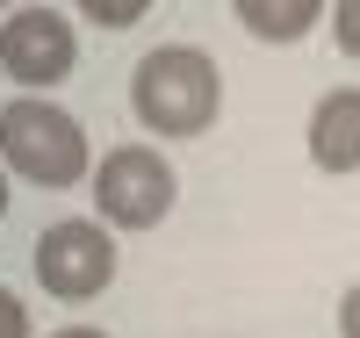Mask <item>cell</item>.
<instances>
[{"label": "cell", "mask_w": 360, "mask_h": 338, "mask_svg": "<svg viewBox=\"0 0 360 338\" xmlns=\"http://www.w3.org/2000/svg\"><path fill=\"white\" fill-rule=\"evenodd\" d=\"M0 159L37 188H79L86 180V130L44 94H22L0 108Z\"/></svg>", "instance_id": "cell-2"}, {"label": "cell", "mask_w": 360, "mask_h": 338, "mask_svg": "<svg viewBox=\"0 0 360 338\" xmlns=\"http://www.w3.org/2000/svg\"><path fill=\"white\" fill-rule=\"evenodd\" d=\"M0 338H29V302L15 288H0Z\"/></svg>", "instance_id": "cell-10"}, {"label": "cell", "mask_w": 360, "mask_h": 338, "mask_svg": "<svg viewBox=\"0 0 360 338\" xmlns=\"http://www.w3.org/2000/svg\"><path fill=\"white\" fill-rule=\"evenodd\" d=\"M79 15L101 22V29H130V22L152 15V0H79Z\"/></svg>", "instance_id": "cell-8"}, {"label": "cell", "mask_w": 360, "mask_h": 338, "mask_svg": "<svg viewBox=\"0 0 360 338\" xmlns=\"http://www.w3.org/2000/svg\"><path fill=\"white\" fill-rule=\"evenodd\" d=\"M231 8L259 44H303L324 22V0H231Z\"/></svg>", "instance_id": "cell-7"}, {"label": "cell", "mask_w": 360, "mask_h": 338, "mask_svg": "<svg viewBox=\"0 0 360 338\" xmlns=\"http://www.w3.org/2000/svg\"><path fill=\"white\" fill-rule=\"evenodd\" d=\"M51 338H108V331H94V324H65V331H51Z\"/></svg>", "instance_id": "cell-12"}, {"label": "cell", "mask_w": 360, "mask_h": 338, "mask_svg": "<svg viewBox=\"0 0 360 338\" xmlns=\"http://www.w3.org/2000/svg\"><path fill=\"white\" fill-rule=\"evenodd\" d=\"M332 37L346 58H360V0H332Z\"/></svg>", "instance_id": "cell-9"}, {"label": "cell", "mask_w": 360, "mask_h": 338, "mask_svg": "<svg viewBox=\"0 0 360 338\" xmlns=\"http://www.w3.org/2000/svg\"><path fill=\"white\" fill-rule=\"evenodd\" d=\"M173 195H180V180L166 166V151H152V144H115L108 159L94 166V209H101V223H115V230L166 223Z\"/></svg>", "instance_id": "cell-3"}, {"label": "cell", "mask_w": 360, "mask_h": 338, "mask_svg": "<svg viewBox=\"0 0 360 338\" xmlns=\"http://www.w3.org/2000/svg\"><path fill=\"white\" fill-rule=\"evenodd\" d=\"M0 8H15V0H0Z\"/></svg>", "instance_id": "cell-14"}, {"label": "cell", "mask_w": 360, "mask_h": 338, "mask_svg": "<svg viewBox=\"0 0 360 338\" xmlns=\"http://www.w3.org/2000/svg\"><path fill=\"white\" fill-rule=\"evenodd\" d=\"M72 65H79V37L58 8H22V15L0 22V72L15 86L44 94V86L72 79Z\"/></svg>", "instance_id": "cell-5"}, {"label": "cell", "mask_w": 360, "mask_h": 338, "mask_svg": "<svg viewBox=\"0 0 360 338\" xmlns=\"http://www.w3.org/2000/svg\"><path fill=\"white\" fill-rule=\"evenodd\" d=\"M339 338H360V281H353L346 302H339Z\"/></svg>", "instance_id": "cell-11"}, {"label": "cell", "mask_w": 360, "mask_h": 338, "mask_svg": "<svg viewBox=\"0 0 360 338\" xmlns=\"http://www.w3.org/2000/svg\"><path fill=\"white\" fill-rule=\"evenodd\" d=\"M0 216H8V173H0Z\"/></svg>", "instance_id": "cell-13"}, {"label": "cell", "mask_w": 360, "mask_h": 338, "mask_svg": "<svg viewBox=\"0 0 360 338\" xmlns=\"http://www.w3.org/2000/svg\"><path fill=\"white\" fill-rule=\"evenodd\" d=\"M115 281V238L101 223H51L37 238V288L58 302H94Z\"/></svg>", "instance_id": "cell-4"}, {"label": "cell", "mask_w": 360, "mask_h": 338, "mask_svg": "<svg viewBox=\"0 0 360 338\" xmlns=\"http://www.w3.org/2000/svg\"><path fill=\"white\" fill-rule=\"evenodd\" d=\"M130 108H137L144 130H159V137H202L209 122H217V108H224L217 58L195 51V44L144 51L137 72H130Z\"/></svg>", "instance_id": "cell-1"}, {"label": "cell", "mask_w": 360, "mask_h": 338, "mask_svg": "<svg viewBox=\"0 0 360 338\" xmlns=\"http://www.w3.org/2000/svg\"><path fill=\"white\" fill-rule=\"evenodd\" d=\"M310 166L317 173H360V86H332L310 108Z\"/></svg>", "instance_id": "cell-6"}]
</instances>
